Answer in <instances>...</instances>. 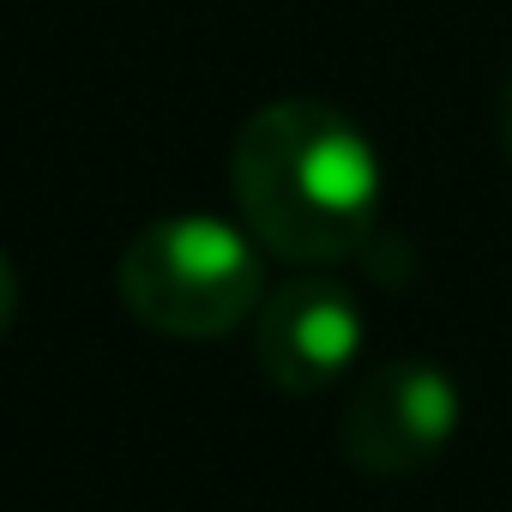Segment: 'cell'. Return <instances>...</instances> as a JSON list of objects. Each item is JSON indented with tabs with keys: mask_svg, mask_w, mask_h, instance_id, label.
<instances>
[{
	"mask_svg": "<svg viewBox=\"0 0 512 512\" xmlns=\"http://www.w3.org/2000/svg\"><path fill=\"white\" fill-rule=\"evenodd\" d=\"M229 175L247 235L290 266L350 260L374 235L386 187L374 139L320 97H284L253 109L235 133Z\"/></svg>",
	"mask_w": 512,
	"mask_h": 512,
	"instance_id": "obj_1",
	"label": "cell"
},
{
	"mask_svg": "<svg viewBox=\"0 0 512 512\" xmlns=\"http://www.w3.org/2000/svg\"><path fill=\"white\" fill-rule=\"evenodd\" d=\"M260 253L266 247L247 235V223H229L211 211H175L145 223L127 241L115 266V290H121V308L157 338L205 344L260 314L266 302Z\"/></svg>",
	"mask_w": 512,
	"mask_h": 512,
	"instance_id": "obj_2",
	"label": "cell"
},
{
	"mask_svg": "<svg viewBox=\"0 0 512 512\" xmlns=\"http://www.w3.org/2000/svg\"><path fill=\"white\" fill-rule=\"evenodd\" d=\"M458 422H464V398L446 368L386 362L350 386L344 416H338V446L356 470L398 482V476H416L422 464H434L452 446Z\"/></svg>",
	"mask_w": 512,
	"mask_h": 512,
	"instance_id": "obj_3",
	"label": "cell"
},
{
	"mask_svg": "<svg viewBox=\"0 0 512 512\" xmlns=\"http://www.w3.org/2000/svg\"><path fill=\"white\" fill-rule=\"evenodd\" d=\"M362 338H368V314L338 278H290L266 290L260 314H253L260 374L290 398L344 386L362 362Z\"/></svg>",
	"mask_w": 512,
	"mask_h": 512,
	"instance_id": "obj_4",
	"label": "cell"
},
{
	"mask_svg": "<svg viewBox=\"0 0 512 512\" xmlns=\"http://www.w3.org/2000/svg\"><path fill=\"white\" fill-rule=\"evenodd\" d=\"M13 320H19V272L7 260V247H0V338L13 332Z\"/></svg>",
	"mask_w": 512,
	"mask_h": 512,
	"instance_id": "obj_5",
	"label": "cell"
},
{
	"mask_svg": "<svg viewBox=\"0 0 512 512\" xmlns=\"http://www.w3.org/2000/svg\"><path fill=\"white\" fill-rule=\"evenodd\" d=\"M500 145H506V157H512V79H506V91H500Z\"/></svg>",
	"mask_w": 512,
	"mask_h": 512,
	"instance_id": "obj_6",
	"label": "cell"
}]
</instances>
